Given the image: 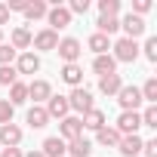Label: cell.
<instances>
[{
  "label": "cell",
  "mask_w": 157,
  "mask_h": 157,
  "mask_svg": "<svg viewBox=\"0 0 157 157\" xmlns=\"http://www.w3.org/2000/svg\"><path fill=\"white\" fill-rule=\"evenodd\" d=\"M65 99H68V108L77 111V114H86V111L96 108V105H93V93H90L86 86H74L71 96H65Z\"/></svg>",
  "instance_id": "cell-1"
},
{
  "label": "cell",
  "mask_w": 157,
  "mask_h": 157,
  "mask_svg": "<svg viewBox=\"0 0 157 157\" xmlns=\"http://www.w3.org/2000/svg\"><path fill=\"white\" fill-rule=\"evenodd\" d=\"M83 136V123H80V117H74V114H68V117H62L59 120V139L68 145V142H74V139H80Z\"/></svg>",
  "instance_id": "cell-2"
},
{
  "label": "cell",
  "mask_w": 157,
  "mask_h": 157,
  "mask_svg": "<svg viewBox=\"0 0 157 157\" xmlns=\"http://www.w3.org/2000/svg\"><path fill=\"white\" fill-rule=\"evenodd\" d=\"M56 52L65 59V65H77V59L83 56V46H80V40H77V37H62L59 46H56Z\"/></svg>",
  "instance_id": "cell-3"
},
{
  "label": "cell",
  "mask_w": 157,
  "mask_h": 157,
  "mask_svg": "<svg viewBox=\"0 0 157 157\" xmlns=\"http://www.w3.org/2000/svg\"><path fill=\"white\" fill-rule=\"evenodd\" d=\"M111 49H114V62H136L139 59V43L129 37H120Z\"/></svg>",
  "instance_id": "cell-4"
},
{
  "label": "cell",
  "mask_w": 157,
  "mask_h": 157,
  "mask_svg": "<svg viewBox=\"0 0 157 157\" xmlns=\"http://www.w3.org/2000/svg\"><path fill=\"white\" fill-rule=\"evenodd\" d=\"M139 126H142V117H139V111H120V117H117V132L120 136H139Z\"/></svg>",
  "instance_id": "cell-5"
},
{
  "label": "cell",
  "mask_w": 157,
  "mask_h": 157,
  "mask_svg": "<svg viewBox=\"0 0 157 157\" xmlns=\"http://www.w3.org/2000/svg\"><path fill=\"white\" fill-rule=\"evenodd\" d=\"M46 22H49V31H56V34H59V28H68V25H71V13H68V6L52 3L49 13H46Z\"/></svg>",
  "instance_id": "cell-6"
},
{
  "label": "cell",
  "mask_w": 157,
  "mask_h": 157,
  "mask_svg": "<svg viewBox=\"0 0 157 157\" xmlns=\"http://www.w3.org/2000/svg\"><path fill=\"white\" fill-rule=\"evenodd\" d=\"M117 102H120L123 111H139V108H142V93H139V86H120Z\"/></svg>",
  "instance_id": "cell-7"
},
{
  "label": "cell",
  "mask_w": 157,
  "mask_h": 157,
  "mask_svg": "<svg viewBox=\"0 0 157 157\" xmlns=\"http://www.w3.org/2000/svg\"><path fill=\"white\" fill-rule=\"evenodd\" d=\"M120 28L126 31V37H129V40H136V37H142V34H145V19H139V16L126 13V16L120 19Z\"/></svg>",
  "instance_id": "cell-8"
},
{
  "label": "cell",
  "mask_w": 157,
  "mask_h": 157,
  "mask_svg": "<svg viewBox=\"0 0 157 157\" xmlns=\"http://www.w3.org/2000/svg\"><path fill=\"white\" fill-rule=\"evenodd\" d=\"M31 43H34L37 49H43V52H52V49L59 46V34L49 31V28H43V31H37V34L31 37Z\"/></svg>",
  "instance_id": "cell-9"
},
{
  "label": "cell",
  "mask_w": 157,
  "mask_h": 157,
  "mask_svg": "<svg viewBox=\"0 0 157 157\" xmlns=\"http://www.w3.org/2000/svg\"><path fill=\"white\" fill-rule=\"evenodd\" d=\"M43 108H46L49 120H52V117H56V120H62V117H68V111H71V108H68V99H65V96H49Z\"/></svg>",
  "instance_id": "cell-10"
},
{
  "label": "cell",
  "mask_w": 157,
  "mask_h": 157,
  "mask_svg": "<svg viewBox=\"0 0 157 157\" xmlns=\"http://www.w3.org/2000/svg\"><path fill=\"white\" fill-rule=\"evenodd\" d=\"M0 145L3 148H19L22 145V129L16 123H3L0 126Z\"/></svg>",
  "instance_id": "cell-11"
},
{
  "label": "cell",
  "mask_w": 157,
  "mask_h": 157,
  "mask_svg": "<svg viewBox=\"0 0 157 157\" xmlns=\"http://www.w3.org/2000/svg\"><path fill=\"white\" fill-rule=\"evenodd\" d=\"M142 139L139 136H120V142H117V148H120V154L123 157H142Z\"/></svg>",
  "instance_id": "cell-12"
},
{
  "label": "cell",
  "mask_w": 157,
  "mask_h": 157,
  "mask_svg": "<svg viewBox=\"0 0 157 157\" xmlns=\"http://www.w3.org/2000/svg\"><path fill=\"white\" fill-rule=\"evenodd\" d=\"M59 77H62L71 90H74V86H83V68H80V65H62Z\"/></svg>",
  "instance_id": "cell-13"
},
{
  "label": "cell",
  "mask_w": 157,
  "mask_h": 157,
  "mask_svg": "<svg viewBox=\"0 0 157 157\" xmlns=\"http://www.w3.org/2000/svg\"><path fill=\"white\" fill-rule=\"evenodd\" d=\"M16 71H19V74H37V71H40V56H34V52H19Z\"/></svg>",
  "instance_id": "cell-14"
},
{
  "label": "cell",
  "mask_w": 157,
  "mask_h": 157,
  "mask_svg": "<svg viewBox=\"0 0 157 157\" xmlns=\"http://www.w3.org/2000/svg\"><path fill=\"white\" fill-rule=\"evenodd\" d=\"M49 96H52V86H49L46 80H31V83H28V99H34V105L46 102Z\"/></svg>",
  "instance_id": "cell-15"
},
{
  "label": "cell",
  "mask_w": 157,
  "mask_h": 157,
  "mask_svg": "<svg viewBox=\"0 0 157 157\" xmlns=\"http://www.w3.org/2000/svg\"><path fill=\"white\" fill-rule=\"evenodd\" d=\"M25 120H28V126H31V129H43V126L49 123V114H46V108H43V105H31Z\"/></svg>",
  "instance_id": "cell-16"
},
{
  "label": "cell",
  "mask_w": 157,
  "mask_h": 157,
  "mask_svg": "<svg viewBox=\"0 0 157 157\" xmlns=\"http://www.w3.org/2000/svg\"><path fill=\"white\" fill-rule=\"evenodd\" d=\"M65 142L59 139V136H49V139H43V145H40V154L43 157H65Z\"/></svg>",
  "instance_id": "cell-17"
},
{
  "label": "cell",
  "mask_w": 157,
  "mask_h": 157,
  "mask_svg": "<svg viewBox=\"0 0 157 157\" xmlns=\"http://www.w3.org/2000/svg\"><path fill=\"white\" fill-rule=\"evenodd\" d=\"M120 86H123L120 74H105V77H99V93H102V96H117Z\"/></svg>",
  "instance_id": "cell-18"
},
{
  "label": "cell",
  "mask_w": 157,
  "mask_h": 157,
  "mask_svg": "<svg viewBox=\"0 0 157 157\" xmlns=\"http://www.w3.org/2000/svg\"><path fill=\"white\" fill-rule=\"evenodd\" d=\"M93 154V145H90V139H74V142H68V148H65V157H90Z\"/></svg>",
  "instance_id": "cell-19"
},
{
  "label": "cell",
  "mask_w": 157,
  "mask_h": 157,
  "mask_svg": "<svg viewBox=\"0 0 157 157\" xmlns=\"http://www.w3.org/2000/svg\"><path fill=\"white\" fill-rule=\"evenodd\" d=\"M10 46H13L16 52H28V46H31V31H28V28H13Z\"/></svg>",
  "instance_id": "cell-20"
},
{
  "label": "cell",
  "mask_w": 157,
  "mask_h": 157,
  "mask_svg": "<svg viewBox=\"0 0 157 157\" xmlns=\"http://www.w3.org/2000/svg\"><path fill=\"white\" fill-rule=\"evenodd\" d=\"M93 71H96L99 77H105V74H117V62H114V56H111V52H105V56H96V62H93Z\"/></svg>",
  "instance_id": "cell-21"
},
{
  "label": "cell",
  "mask_w": 157,
  "mask_h": 157,
  "mask_svg": "<svg viewBox=\"0 0 157 157\" xmlns=\"http://www.w3.org/2000/svg\"><path fill=\"white\" fill-rule=\"evenodd\" d=\"M80 123H83V129H93V132H99V129L105 126V114H102L99 108H93V111H86V114L80 117Z\"/></svg>",
  "instance_id": "cell-22"
},
{
  "label": "cell",
  "mask_w": 157,
  "mask_h": 157,
  "mask_svg": "<svg viewBox=\"0 0 157 157\" xmlns=\"http://www.w3.org/2000/svg\"><path fill=\"white\" fill-rule=\"evenodd\" d=\"M96 142H99L102 148H117V142H120V132H117L114 126H102V129L96 132Z\"/></svg>",
  "instance_id": "cell-23"
},
{
  "label": "cell",
  "mask_w": 157,
  "mask_h": 157,
  "mask_svg": "<svg viewBox=\"0 0 157 157\" xmlns=\"http://www.w3.org/2000/svg\"><path fill=\"white\" fill-rule=\"evenodd\" d=\"M46 13H49V3H43V0H34V3H28V6H25V19H28V22L46 19Z\"/></svg>",
  "instance_id": "cell-24"
},
{
  "label": "cell",
  "mask_w": 157,
  "mask_h": 157,
  "mask_svg": "<svg viewBox=\"0 0 157 157\" xmlns=\"http://www.w3.org/2000/svg\"><path fill=\"white\" fill-rule=\"evenodd\" d=\"M86 46H90V49H93L96 56H105V52L111 49V40H108L105 34H99V31H96V34H90V40H86Z\"/></svg>",
  "instance_id": "cell-25"
},
{
  "label": "cell",
  "mask_w": 157,
  "mask_h": 157,
  "mask_svg": "<svg viewBox=\"0 0 157 157\" xmlns=\"http://www.w3.org/2000/svg\"><path fill=\"white\" fill-rule=\"evenodd\" d=\"M25 102H28V83L16 80V83L10 86V105L16 108V105H25Z\"/></svg>",
  "instance_id": "cell-26"
},
{
  "label": "cell",
  "mask_w": 157,
  "mask_h": 157,
  "mask_svg": "<svg viewBox=\"0 0 157 157\" xmlns=\"http://www.w3.org/2000/svg\"><path fill=\"white\" fill-rule=\"evenodd\" d=\"M96 25H99V34L111 37V34L120 28V19H117V16H99V22H96Z\"/></svg>",
  "instance_id": "cell-27"
},
{
  "label": "cell",
  "mask_w": 157,
  "mask_h": 157,
  "mask_svg": "<svg viewBox=\"0 0 157 157\" xmlns=\"http://www.w3.org/2000/svg\"><path fill=\"white\" fill-rule=\"evenodd\" d=\"M139 93H142V102L157 105V77H148V80H145V86H142Z\"/></svg>",
  "instance_id": "cell-28"
},
{
  "label": "cell",
  "mask_w": 157,
  "mask_h": 157,
  "mask_svg": "<svg viewBox=\"0 0 157 157\" xmlns=\"http://www.w3.org/2000/svg\"><path fill=\"white\" fill-rule=\"evenodd\" d=\"M16 80H19L16 65H0V83H3V86H13Z\"/></svg>",
  "instance_id": "cell-29"
},
{
  "label": "cell",
  "mask_w": 157,
  "mask_h": 157,
  "mask_svg": "<svg viewBox=\"0 0 157 157\" xmlns=\"http://www.w3.org/2000/svg\"><path fill=\"white\" fill-rule=\"evenodd\" d=\"M139 117H142V126H151V129H157V105H148V108H145Z\"/></svg>",
  "instance_id": "cell-30"
},
{
  "label": "cell",
  "mask_w": 157,
  "mask_h": 157,
  "mask_svg": "<svg viewBox=\"0 0 157 157\" xmlns=\"http://www.w3.org/2000/svg\"><path fill=\"white\" fill-rule=\"evenodd\" d=\"M99 13L102 16H117L120 13V0H99Z\"/></svg>",
  "instance_id": "cell-31"
},
{
  "label": "cell",
  "mask_w": 157,
  "mask_h": 157,
  "mask_svg": "<svg viewBox=\"0 0 157 157\" xmlns=\"http://www.w3.org/2000/svg\"><path fill=\"white\" fill-rule=\"evenodd\" d=\"M16 56H19V52H16L10 43H0V65H13Z\"/></svg>",
  "instance_id": "cell-32"
},
{
  "label": "cell",
  "mask_w": 157,
  "mask_h": 157,
  "mask_svg": "<svg viewBox=\"0 0 157 157\" xmlns=\"http://www.w3.org/2000/svg\"><path fill=\"white\" fill-rule=\"evenodd\" d=\"M142 49H145V59L148 62H157V37H148Z\"/></svg>",
  "instance_id": "cell-33"
},
{
  "label": "cell",
  "mask_w": 157,
  "mask_h": 157,
  "mask_svg": "<svg viewBox=\"0 0 157 157\" xmlns=\"http://www.w3.org/2000/svg\"><path fill=\"white\" fill-rule=\"evenodd\" d=\"M13 114H16V108H13L10 102H0V126H3V123H13Z\"/></svg>",
  "instance_id": "cell-34"
},
{
  "label": "cell",
  "mask_w": 157,
  "mask_h": 157,
  "mask_svg": "<svg viewBox=\"0 0 157 157\" xmlns=\"http://www.w3.org/2000/svg\"><path fill=\"white\" fill-rule=\"evenodd\" d=\"M148 10H151V0H132V16H139V19H142Z\"/></svg>",
  "instance_id": "cell-35"
},
{
  "label": "cell",
  "mask_w": 157,
  "mask_h": 157,
  "mask_svg": "<svg viewBox=\"0 0 157 157\" xmlns=\"http://www.w3.org/2000/svg\"><path fill=\"white\" fill-rule=\"evenodd\" d=\"M86 10H90V0H71V6H68L71 16H74V13H80V16H83Z\"/></svg>",
  "instance_id": "cell-36"
},
{
  "label": "cell",
  "mask_w": 157,
  "mask_h": 157,
  "mask_svg": "<svg viewBox=\"0 0 157 157\" xmlns=\"http://www.w3.org/2000/svg\"><path fill=\"white\" fill-rule=\"evenodd\" d=\"M142 157H157V139H148L142 145Z\"/></svg>",
  "instance_id": "cell-37"
},
{
  "label": "cell",
  "mask_w": 157,
  "mask_h": 157,
  "mask_svg": "<svg viewBox=\"0 0 157 157\" xmlns=\"http://www.w3.org/2000/svg\"><path fill=\"white\" fill-rule=\"evenodd\" d=\"M0 157H25L22 148H0Z\"/></svg>",
  "instance_id": "cell-38"
},
{
  "label": "cell",
  "mask_w": 157,
  "mask_h": 157,
  "mask_svg": "<svg viewBox=\"0 0 157 157\" xmlns=\"http://www.w3.org/2000/svg\"><path fill=\"white\" fill-rule=\"evenodd\" d=\"M10 22V10H6V3H0V25H6Z\"/></svg>",
  "instance_id": "cell-39"
},
{
  "label": "cell",
  "mask_w": 157,
  "mask_h": 157,
  "mask_svg": "<svg viewBox=\"0 0 157 157\" xmlns=\"http://www.w3.org/2000/svg\"><path fill=\"white\" fill-rule=\"evenodd\" d=\"M25 157H43V154H40V151H28Z\"/></svg>",
  "instance_id": "cell-40"
},
{
  "label": "cell",
  "mask_w": 157,
  "mask_h": 157,
  "mask_svg": "<svg viewBox=\"0 0 157 157\" xmlns=\"http://www.w3.org/2000/svg\"><path fill=\"white\" fill-rule=\"evenodd\" d=\"M0 43H3V28H0Z\"/></svg>",
  "instance_id": "cell-41"
}]
</instances>
